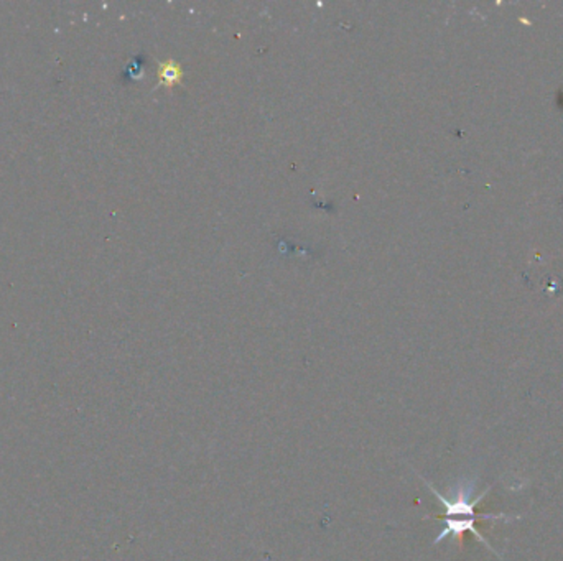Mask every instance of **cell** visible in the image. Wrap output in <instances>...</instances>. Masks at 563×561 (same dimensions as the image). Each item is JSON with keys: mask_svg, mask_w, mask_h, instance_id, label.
Instances as JSON below:
<instances>
[{"mask_svg": "<svg viewBox=\"0 0 563 561\" xmlns=\"http://www.w3.org/2000/svg\"><path fill=\"white\" fill-rule=\"evenodd\" d=\"M160 78H161V83H165V84L178 83V81H180V78H181L180 66H178V64H175V63L161 64Z\"/></svg>", "mask_w": 563, "mask_h": 561, "instance_id": "7a4b0ae2", "label": "cell"}, {"mask_svg": "<svg viewBox=\"0 0 563 561\" xmlns=\"http://www.w3.org/2000/svg\"><path fill=\"white\" fill-rule=\"evenodd\" d=\"M424 482L426 484V487H428L430 491H432V494L440 500L442 505H443V515L442 519L445 522V526L442 529V532L435 537L433 540V545H438V543L445 540L448 537H453V538H458L460 542H462L463 535L469 532L473 533L475 537L477 538L480 542H483L486 548L488 550H491L493 553H496L494 551V548L491 547V543L486 540V537L483 533L477 530L476 524L480 522L481 519H486V520H504V522H511L514 519H519V517H513V515H506V513H477L476 512V505L483 500L486 495L489 494L493 489V486H489L488 489H486L483 494L477 495L476 499H469V495H471L473 492V484L471 482H462L458 484V487L455 489V494L453 498H445V495L442 494V492H438L435 487L430 484L428 481ZM499 556V553H496Z\"/></svg>", "mask_w": 563, "mask_h": 561, "instance_id": "6da1fadb", "label": "cell"}]
</instances>
